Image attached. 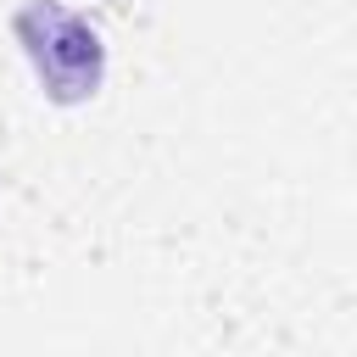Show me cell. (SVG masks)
Returning <instances> with one entry per match:
<instances>
[{"label":"cell","mask_w":357,"mask_h":357,"mask_svg":"<svg viewBox=\"0 0 357 357\" xmlns=\"http://www.w3.org/2000/svg\"><path fill=\"white\" fill-rule=\"evenodd\" d=\"M17 28H22L28 56H33V67L50 84L56 100H78V95H89L100 84V39L73 11H61V6H28L17 17Z\"/></svg>","instance_id":"1"}]
</instances>
